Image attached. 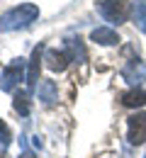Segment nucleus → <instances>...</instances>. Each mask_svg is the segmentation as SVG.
I'll return each mask as SVG.
<instances>
[{"instance_id": "obj_7", "label": "nucleus", "mask_w": 146, "mask_h": 158, "mask_svg": "<svg viewBox=\"0 0 146 158\" xmlns=\"http://www.w3.org/2000/svg\"><path fill=\"white\" fill-rule=\"evenodd\" d=\"M68 61L71 59V54H68V49H46V54H44V63H46V68L49 71H54V73H63L66 68H68Z\"/></svg>"}, {"instance_id": "obj_12", "label": "nucleus", "mask_w": 146, "mask_h": 158, "mask_svg": "<svg viewBox=\"0 0 146 158\" xmlns=\"http://www.w3.org/2000/svg\"><path fill=\"white\" fill-rule=\"evenodd\" d=\"M131 12H134V24L139 27V32H146V2L136 0L131 5Z\"/></svg>"}, {"instance_id": "obj_10", "label": "nucleus", "mask_w": 146, "mask_h": 158, "mask_svg": "<svg viewBox=\"0 0 146 158\" xmlns=\"http://www.w3.org/2000/svg\"><path fill=\"white\" fill-rule=\"evenodd\" d=\"M119 100H122L124 107H144L146 105V93L141 90V88H131V90L122 93Z\"/></svg>"}, {"instance_id": "obj_2", "label": "nucleus", "mask_w": 146, "mask_h": 158, "mask_svg": "<svg viewBox=\"0 0 146 158\" xmlns=\"http://www.w3.org/2000/svg\"><path fill=\"white\" fill-rule=\"evenodd\" d=\"M24 59H12L0 73V90L2 93H15V88L20 85V80L24 78Z\"/></svg>"}, {"instance_id": "obj_15", "label": "nucleus", "mask_w": 146, "mask_h": 158, "mask_svg": "<svg viewBox=\"0 0 146 158\" xmlns=\"http://www.w3.org/2000/svg\"><path fill=\"white\" fill-rule=\"evenodd\" d=\"M20 158H34V153H32V151H22Z\"/></svg>"}, {"instance_id": "obj_16", "label": "nucleus", "mask_w": 146, "mask_h": 158, "mask_svg": "<svg viewBox=\"0 0 146 158\" xmlns=\"http://www.w3.org/2000/svg\"><path fill=\"white\" fill-rule=\"evenodd\" d=\"M144 158H146V156H144Z\"/></svg>"}, {"instance_id": "obj_1", "label": "nucleus", "mask_w": 146, "mask_h": 158, "mask_svg": "<svg viewBox=\"0 0 146 158\" xmlns=\"http://www.w3.org/2000/svg\"><path fill=\"white\" fill-rule=\"evenodd\" d=\"M39 17V7L34 2H22L17 7L7 10L0 17V32H15V29H27L32 22Z\"/></svg>"}, {"instance_id": "obj_13", "label": "nucleus", "mask_w": 146, "mask_h": 158, "mask_svg": "<svg viewBox=\"0 0 146 158\" xmlns=\"http://www.w3.org/2000/svg\"><path fill=\"white\" fill-rule=\"evenodd\" d=\"M29 98H32V93H15L12 107H15V112H20L22 117L29 114Z\"/></svg>"}, {"instance_id": "obj_11", "label": "nucleus", "mask_w": 146, "mask_h": 158, "mask_svg": "<svg viewBox=\"0 0 146 158\" xmlns=\"http://www.w3.org/2000/svg\"><path fill=\"white\" fill-rule=\"evenodd\" d=\"M66 49H68V54H71V59L76 61V63H83L85 61V46H83V41H81V37L76 39H68L66 41Z\"/></svg>"}, {"instance_id": "obj_5", "label": "nucleus", "mask_w": 146, "mask_h": 158, "mask_svg": "<svg viewBox=\"0 0 146 158\" xmlns=\"http://www.w3.org/2000/svg\"><path fill=\"white\" fill-rule=\"evenodd\" d=\"M122 78L131 85V88H139L141 83H146V63L139 56L127 61V66L122 68Z\"/></svg>"}, {"instance_id": "obj_4", "label": "nucleus", "mask_w": 146, "mask_h": 158, "mask_svg": "<svg viewBox=\"0 0 146 158\" xmlns=\"http://www.w3.org/2000/svg\"><path fill=\"white\" fill-rule=\"evenodd\" d=\"M127 139L134 146H141L146 141V112H136L127 119Z\"/></svg>"}, {"instance_id": "obj_8", "label": "nucleus", "mask_w": 146, "mask_h": 158, "mask_svg": "<svg viewBox=\"0 0 146 158\" xmlns=\"http://www.w3.org/2000/svg\"><path fill=\"white\" fill-rule=\"evenodd\" d=\"M90 39L102 44V46H115V44L119 41V37H117V32H115L112 27H95V29L90 32Z\"/></svg>"}, {"instance_id": "obj_9", "label": "nucleus", "mask_w": 146, "mask_h": 158, "mask_svg": "<svg viewBox=\"0 0 146 158\" xmlns=\"http://www.w3.org/2000/svg\"><path fill=\"white\" fill-rule=\"evenodd\" d=\"M39 100L44 102V107L56 105V100H59V88H56L54 80H42V83H39Z\"/></svg>"}, {"instance_id": "obj_6", "label": "nucleus", "mask_w": 146, "mask_h": 158, "mask_svg": "<svg viewBox=\"0 0 146 158\" xmlns=\"http://www.w3.org/2000/svg\"><path fill=\"white\" fill-rule=\"evenodd\" d=\"M42 61H44V46H34V51H32V56H29V71H27V88H29V93H34L37 88H39V71H42Z\"/></svg>"}, {"instance_id": "obj_14", "label": "nucleus", "mask_w": 146, "mask_h": 158, "mask_svg": "<svg viewBox=\"0 0 146 158\" xmlns=\"http://www.w3.org/2000/svg\"><path fill=\"white\" fill-rule=\"evenodd\" d=\"M10 141H12V134H10V129H7V124L0 119V151H5L7 146H10Z\"/></svg>"}, {"instance_id": "obj_3", "label": "nucleus", "mask_w": 146, "mask_h": 158, "mask_svg": "<svg viewBox=\"0 0 146 158\" xmlns=\"http://www.w3.org/2000/svg\"><path fill=\"white\" fill-rule=\"evenodd\" d=\"M100 15H102L105 22L110 24H122L129 17V0H102L98 5Z\"/></svg>"}]
</instances>
